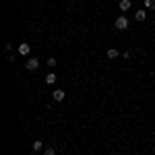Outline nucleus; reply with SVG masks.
Masks as SVG:
<instances>
[{
    "label": "nucleus",
    "mask_w": 155,
    "mask_h": 155,
    "mask_svg": "<svg viewBox=\"0 0 155 155\" xmlns=\"http://www.w3.org/2000/svg\"><path fill=\"white\" fill-rule=\"evenodd\" d=\"M114 27H116L118 31H124V29H128V19H126L124 15H120L118 19L114 21Z\"/></svg>",
    "instance_id": "obj_1"
},
{
    "label": "nucleus",
    "mask_w": 155,
    "mask_h": 155,
    "mask_svg": "<svg viewBox=\"0 0 155 155\" xmlns=\"http://www.w3.org/2000/svg\"><path fill=\"white\" fill-rule=\"evenodd\" d=\"M37 66H39V60L37 58H33V56L27 58V62H25V68H27V71H35Z\"/></svg>",
    "instance_id": "obj_2"
},
{
    "label": "nucleus",
    "mask_w": 155,
    "mask_h": 155,
    "mask_svg": "<svg viewBox=\"0 0 155 155\" xmlns=\"http://www.w3.org/2000/svg\"><path fill=\"white\" fill-rule=\"evenodd\" d=\"M19 54H21V56H29V52H31V46H29V44H27V41H23V44H19Z\"/></svg>",
    "instance_id": "obj_3"
},
{
    "label": "nucleus",
    "mask_w": 155,
    "mask_h": 155,
    "mask_svg": "<svg viewBox=\"0 0 155 155\" xmlns=\"http://www.w3.org/2000/svg\"><path fill=\"white\" fill-rule=\"evenodd\" d=\"M31 147H33V151H35V153H39V151H44V149H46V147H44V141H41V139L33 141V145H31Z\"/></svg>",
    "instance_id": "obj_4"
},
{
    "label": "nucleus",
    "mask_w": 155,
    "mask_h": 155,
    "mask_svg": "<svg viewBox=\"0 0 155 155\" xmlns=\"http://www.w3.org/2000/svg\"><path fill=\"white\" fill-rule=\"evenodd\" d=\"M52 97H54V101H62V99L66 97V93H64L62 89H56V91L52 93Z\"/></svg>",
    "instance_id": "obj_5"
},
{
    "label": "nucleus",
    "mask_w": 155,
    "mask_h": 155,
    "mask_svg": "<svg viewBox=\"0 0 155 155\" xmlns=\"http://www.w3.org/2000/svg\"><path fill=\"white\" fill-rule=\"evenodd\" d=\"M118 6H120V11H122V12H124V11H128V8L132 6V0H120V4H118Z\"/></svg>",
    "instance_id": "obj_6"
},
{
    "label": "nucleus",
    "mask_w": 155,
    "mask_h": 155,
    "mask_svg": "<svg viewBox=\"0 0 155 155\" xmlns=\"http://www.w3.org/2000/svg\"><path fill=\"white\" fill-rule=\"evenodd\" d=\"M134 19H137V21H145V19H147V12H145V8H141V11L134 12Z\"/></svg>",
    "instance_id": "obj_7"
},
{
    "label": "nucleus",
    "mask_w": 155,
    "mask_h": 155,
    "mask_svg": "<svg viewBox=\"0 0 155 155\" xmlns=\"http://www.w3.org/2000/svg\"><path fill=\"white\" fill-rule=\"evenodd\" d=\"M56 81H58V79H56L54 72H48V74H46V85H54Z\"/></svg>",
    "instance_id": "obj_8"
},
{
    "label": "nucleus",
    "mask_w": 155,
    "mask_h": 155,
    "mask_svg": "<svg viewBox=\"0 0 155 155\" xmlns=\"http://www.w3.org/2000/svg\"><path fill=\"white\" fill-rule=\"evenodd\" d=\"M106 54H107V58H112V60H114V58H118V56H120V52H118L116 48H110V50L106 52Z\"/></svg>",
    "instance_id": "obj_9"
},
{
    "label": "nucleus",
    "mask_w": 155,
    "mask_h": 155,
    "mask_svg": "<svg viewBox=\"0 0 155 155\" xmlns=\"http://www.w3.org/2000/svg\"><path fill=\"white\" fill-rule=\"evenodd\" d=\"M145 8L147 11H155V0H145Z\"/></svg>",
    "instance_id": "obj_10"
},
{
    "label": "nucleus",
    "mask_w": 155,
    "mask_h": 155,
    "mask_svg": "<svg viewBox=\"0 0 155 155\" xmlns=\"http://www.w3.org/2000/svg\"><path fill=\"white\" fill-rule=\"evenodd\" d=\"M46 64H48L50 68H54V66H56V64H58V62H56V58H54V56H50V58L46 60Z\"/></svg>",
    "instance_id": "obj_11"
},
{
    "label": "nucleus",
    "mask_w": 155,
    "mask_h": 155,
    "mask_svg": "<svg viewBox=\"0 0 155 155\" xmlns=\"http://www.w3.org/2000/svg\"><path fill=\"white\" fill-rule=\"evenodd\" d=\"M44 155H56V149L54 147H46L44 149Z\"/></svg>",
    "instance_id": "obj_12"
},
{
    "label": "nucleus",
    "mask_w": 155,
    "mask_h": 155,
    "mask_svg": "<svg viewBox=\"0 0 155 155\" xmlns=\"http://www.w3.org/2000/svg\"><path fill=\"white\" fill-rule=\"evenodd\" d=\"M35 155H44V153H35Z\"/></svg>",
    "instance_id": "obj_13"
}]
</instances>
